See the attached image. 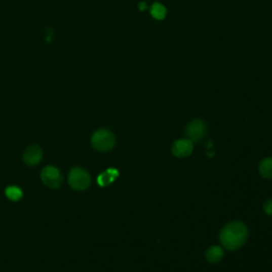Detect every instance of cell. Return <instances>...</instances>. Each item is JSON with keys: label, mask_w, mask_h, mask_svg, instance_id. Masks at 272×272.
<instances>
[{"label": "cell", "mask_w": 272, "mask_h": 272, "mask_svg": "<svg viewBox=\"0 0 272 272\" xmlns=\"http://www.w3.org/2000/svg\"><path fill=\"white\" fill-rule=\"evenodd\" d=\"M248 238L247 226L239 221L226 224L220 232L219 239L222 246L228 251H235L245 245Z\"/></svg>", "instance_id": "cell-1"}, {"label": "cell", "mask_w": 272, "mask_h": 272, "mask_svg": "<svg viewBox=\"0 0 272 272\" xmlns=\"http://www.w3.org/2000/svg\"><path fill=\"white\" fill-rule=\"evenodd\" d=\"M116 138L114 134L105 129L98 130L92 136V145L98 151H110L114 148Z\"/></svg>", "instance_id": "cell-2"}, {"label": "cell", "mask_w": 272, "mask_h": 272, "mask_svg": "<svg viewBox=\"0 0 272 272\" xmlns=\"http://www.w3.org/2000/svg\"><path fill=\"white\" fill-rule=\"evenodd\" d=\"M68 182L70 186L75 190H85L90 186L91 177L88 171H85L82 168L74 167L71 169Z\"/></svg>", "instance_id": "cell-3"}, {"label": "cell", "mask_w": 272, "mask_h": 272, "mask_svg": "<svg viewBox=\"0 0 272 272\" xmlns=\"http://www.w3.org/2000/svg\"><path fill=\"white\" fill-rule=\"evenodd\" d=\"M41 179L50 188H58L62 185L63 178L60 170L54 166H46L42 170Z\"/></svg>", "instance_id": "cell-4"}, {"label": "cell", "mask_w": 272, "mask_h": 272, "mask_svg": "<svg viewBox=\"0 0 272 272\" xmlns=\"http://www.w3.org/2000/svg\"><path fill=\"white\" fill-rule=\"evenodd\" d=\"M206 125L204 122L200 121V119H196V121H192L186 128V135L189 140L193 141H199L204 138L206 135Z\"/></svg>", "instance_id": "cell-5"}, {"label": "cell", "mask_w": 272, "mask_h": 272, "mask_svg": "<svg viewBox=\"0 0 272 272\" xmlns=\"http://www.w3.org/2000/svg\"><path fill=\"white\" fill-rule=\"evenodd\" d=\"M193 144L188 138L178 139L172 145V153L177 158H186L192 153Z\"/></svg>", "instance_id": "cell-6"}, {"label": "cell", "mask_w": 272, "mask_h": 272, "mask_svg": "<svg viewBox=\"0 0 272 272\" xmlns=\"http://www.w3.org/2000/svg\"><path fill=\"white\" fill-rule=\"evenodd\" d=\"M43 152L38 146H30L24 152V161L28 166H35L41 162Z\"/></svg>", "instance_id": "cell-7"}, {"label": "cell", "mask_w": 272, "mask_h": 272, "mask_svg": "<svg viewBox=\"0 0 272 272\" xmlns=\"http://www.w3.org/2000/svg\"><path fill=\"white\" fill-rule=\"evenodd\" d=\"M223 250L222 248L218 247V246H214V247H211L208 249V251H206V259L209 260L210 263H213V264H216V263H219L220 260L223 258Z\"/></svg>", "instance_id": "cell-8"}, {"label": "cell", "mask_w": 272, "mask_h": 272, "mask_svg": "<svg viewBox=\"0 0 272 272\" xmlns=\"http://www.w3.org/2000/svg\"><path fill=\"white\" fill-rule=\"evenodd\" d=\"M118 177V172L115 169H108L98 177V183L100 186H107Z\"/></svg>", "instance_id": "cell-9"}, {"label": "cell", "mask_w": 272, "mask_h": 272, "mask_svg": "<svg viewBox=\"0 0 272 272\" xmlns=\"http://www.w3.org/2000/svg\"><path fill=\"white\" fill-rule=\"evenodd\" d=\"M260 176L266 179H272V158L264 159L259 164Z\"/></svg>", "instance_id": "cell-10"}, {"label": "cell", "mask_w": 272, "mask_h": 272, "mask_svg": "<svg viewBox=\"0 0 272 272\" xmlns=\"http://www.w3.org/2000/svg\"><path fill=\"white\" fill-rule=\"evenodd\" d=\"M150 13L156 19H163L166 16V9L161 4H154L151 7Z\"/></svg>", "instance_id": "cell-11"}, {"label": "cell", "mask_w": 272, "mask_h": 272, "mask_svg": "<svg viewBox=\"0 0 272 272\" xmlns=\"http://www.w3.org/2000/svg\"><path fill=\"white\" fill-rule=\"evenodd\" d=\"M6 195H7V197L12 201H18L23 198V191H21V189L16 187V186L8 187L6 189Z\"/></svg>", "instance_id": "cell-12"}, {"label": "cell", "mask_w": 272, "mask_h": 272, "mask_svg": "<svg viewBox=\"0 0 272 272\" xmlns=\"http://www.w3.org/2000/svg\"><path fill=\"white\" fill-rule=\"evenodd\" d=\"M264 210L267 215H272V199L267 200L264 204Z\"/></svg>", "instance_id": "cell-13"}, {"label": "cell", "mask_w": 272, "mask_h": 272, "mask_svg": "<svg viewBox=\"0 0 272 272\" xmlns=\"http://www.w3.org/2000/svg\"><path fill=\"white\" fill-rule=\"evenodd\" d=\"M139 9H140L141 11H144V10L146 9V4H145V3H141V4H139Z\"/></svg>", "instance_id": "cell-14"}]
</instances>
